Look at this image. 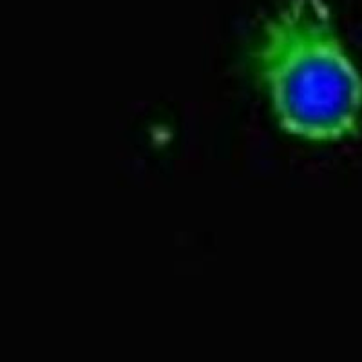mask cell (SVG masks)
<instances>
[{
    "label": "cell",
    "instance_id": "obj_1",
    "mask_svg": "<svg viewBox=\"0 0 362 362\" xmlns=\"http://www.w3.org/2000/svg\"><path fill=\"white\" fill-rule=\"evenodd\" d=\"M254 62L277 122L308 141H337L362 124V78L325 0H290L264 24Z\"/></svg>",
    "mask_w": 362,
    "mask_h": 362
}]
</instances>
